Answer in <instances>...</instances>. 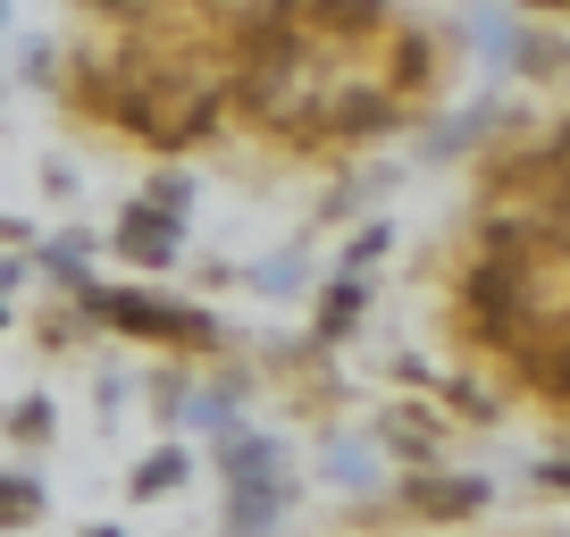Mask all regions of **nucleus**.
<instances>
[{"label": "nucleus", "instance_id": "nucleus-1", "mask_svg": "<svg viewBox=\"0 0 570 537\" xmlns=\"http://www.w3.org/2000/svg\"><path fill=\"white\" fill-rule=\"evenodd\" d=\"M218 479H227V537H268L294 512L285 453H277V437H261V429L218 437Z\"/></svg>", "mask_w": 570, "mask_h": 537}, {"label": "nucleus", "instance_id": "nucleus-2", "mask_svg": "<svg viewBox=\"0 0 570 537\" xmlns=\"http://www.w3.org/2000/svg\"><path fill=\"white\" fill-rule=\"evenodd\" d=\"M85 294V311H101L109 328H126V336H151V344H185V353H202V344H218V320H202V311L185 303H160V294Z\"/></svg>", "mask_w": 570, "mask_h": 537}, {"label": "nucleus", "instance_id": "nucleus-3", "mask_svg": "<svg viewBox=\"0 0 570 537\" xmlns=\"http://www.w3.org/2000/svg\"><path fill=\"white\" fill-rule=\"evenodd\" d=\"M177 244H185V211H177V202H160V194L135 202V211L118 218V252L135 268H168V261H177Z\"/></svg>", "mask_w": 570, "mask_h": 537}, {"label": "nucleus", "instance_id": "nucleus-4", "mask_svg": "<svg viewBox=\"0 0 570 537\" xmlns=\"http://www.w3.org/2000/svg\"><path fill=\"white\" fill-rule=\"evenodd\" d=\"M394 496H403V512H420V520H462V512H487L495 487L487 479H403Z\"/></svg>", "mask_w": 570, "mask_h": 537}, {"label": "nucleus", "instance_id": "nucleus-5", "mask_svg": "<svg viewBox=\"0 0 570 537\" xmlns=\"http://www.w3.org/2000/svg\"><path fill=\"white\" fill-rule=\"evenodd\" d=\"M185 470H194V453H185V446H160V453H142V462H135L126 496H135V504H151V496H177V487H185Z\"/></svg>", "mask_w": 570, "mask_h": 537}, {"label": "nucleus", "instance_id": "nucleus-6", "mask_svg": "<svg viewBox=\"0 0 570 537\" xmlns=\"http://www.w3.org/2000/svg\"><path fill=\"white\" fill-rule=\"evenodd\" d=\"M361 303H370V286H361V268H336V286L320 294V344H336L344 328L361 320Z\"/></svg>", "mask_w": 570, "mask_h": 537}, {"label": "nucleus", "instance_id": "nucleus-7", "mask_svg": "<svg viewBox=\"0 0 570 537\" xmlns=\"http://www.w3.org/2000/svg\"><path fill=\"white\" fill-rule=\"evenodd\" d=\"M320 470L344 487V496H370V487H377V453H370V446H344V437H327Z\"/></svg>", "mask_w": 570, "mask_h": 537}, {"label": "nucleus", "instance_id": "nucleus-8", "mask_svg": "<svg viewBox=\"0 0 570 537\" xmlns=\"http://www.w3.org/2000/svg\"><path fill=\"white\" fill-rule=\"evenodd\" d=\"M42 512H51V496H42L35 470H0V520H9V529H35Z\"/></svg>", "mask_w": 570, "mask_h": 537}, {"label": "nucleus", "instance_id": "nucleus-9", "mask_svg": "<svg viewBox=\"0 0 570 537\" xmlns=\"http://www.w3.org/2000/svg\"><path fill=\"white\" fill-rule=\"evenodd\" d=\"M185 429H210V446H218V437H235V403H227V394H185Z\"/></svg>", "mask_w": 570, "mask_h": 537}, {"label": "nucleus", "instance_id": "nucleus-10", "mask_svg": "<svg viewBox=\"0 0 570 537\" xmlns=\"http://www.w3.org/2000/svg\"><path fill=\"white\" fill-rule=\"evenodd\" d=\"M85 252H92V235H51V244H42V261H51L68 286H85Z\"/></svg>", "mask_w": 570, "mask_h": 537}, {"label": "nucleus", "instance_id": "nucleus-11", "mask_svg": "<svg viewBox=\"0 0 570 537\" xmlns=\"http://www.w3.org/2000/svg\"><path fill=\"white\" fill-rule=\"evenodd\" d=\"M377 437H386L394 453H411V462H428V453H436V437H428L420 420H377Z\"/></svg>", "mask_w": 570, "mask_h": 537}, {"label": "nucleus", "instance_id": "nucleus-12", "mask_svg": "<svg viewBox=\"0 0 570 537\" xmlns=\"http://www.w3.org/2000/svg\"><path fill=\"white\" fill-rule=\"evenodd\" d=\"M9 429H18L26 446H42V437H51V403H42V394H35V403H18V420H9Z\"/></svg>", "mask_w": 570, "mask_h": 537}, {"label": "nucleus", "instance_id": "nucleus-13", "mask_svg": "<svg viewBox=\"0 0 570 537\" xmlns=\"http://www.w3.org/2000/svg\"><path fill=\"white\" fill-rule=\"evenodd\" d=\"M252 286H261V294H303V268H294V261H268Z\"/></svg>", "mask_w": 570, "mask_h": 537}, {"label": "nucleus", "instance_id": "nucleus-14", "mask_svg": "<svg viewBox=\"0 0 570 537\" xmlns=\"http://www.w3.org/2000/svg\"><path fill=\"white\" fill-rule=\"evenodd\" d=\"M537 487H553V496H570V462H537Z\"/></svg>", "mask_w": 570, "mask_h": 537}, {"label": "nucleus", "instance_id": "nucleus-15", "mask_svg": "<svg viewBox=\"0 0 570 537\" xmlns=\"http://www.w3.org/2000/svg\"><path fill=\"white\" fill-rule=\"evenodd\" d=\"M537 9H570V0H537Z\"/></svg>", "mask_w": 570, "mask_h": 537}, {"label": "nucleus", "instance_id": "nucleus-16", "mask_svg": "<svg viewBox=\"0 0 570 537\" xmlns=\"http://www.w3.org/2000/svg\"><path fill=\"white\" fill-rule=\"evenodd\" d=\"M85 537H118V529H85Z\"/></svg>", "mask_w": 570, "mask_h": 537}, {"label": "nucleus", "instance_id": "nucleus-17", "mask_svg": "<svg viewBox=\"0 0 570 537\" xmlns=\"http://www.w3.org/2000/svg\"><path fill=\"white\" fill-rule=\"evenodd\" d=\"M0 26H9V0H0Z\"/></svg>", "mask_w": 570, "mask_h": 537}, {"label": "nucleus", "instance_id": "nucleus-18", "mask_svg": "<svg viewBox=\"0 0 570 537\" xmlns=\"http://www.w3.org/2000/svg\"><path fill=\"white\" fill-rule=\"evenodd\" d=\"M0 320H9V294H0Z\"/></svg>", "mask_w": 570, "mask_h": 537}]
</instances>
